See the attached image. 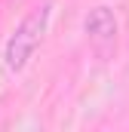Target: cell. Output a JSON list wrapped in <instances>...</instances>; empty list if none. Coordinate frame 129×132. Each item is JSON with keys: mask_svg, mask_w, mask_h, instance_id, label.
Returning <instances> with one entry per match:
<instances>
[{"mask_svg": "<svg viewBox=\"0 0 129 132\" xmlns=\"http://www.w3.org/2000/svg\"><path fill=\"white\" fill-rule=\"evenodd\" d=\"M49 9H52L49 0H46L43 6H34L31 12L22 19V25L15 28V34L9 37L6 52H3L9 71H22V68L28 65V59L37 52V46H40V40H43V34H46V25H49Z\"/></svg>", "mask_w": 129, "mask_h": 132, "instance_id": "1", "label": "cell"}, {"mask_svg": "<svg viewBox=\"0 0 129 132\" xmlns=\"http://www.w3.org/2000/svg\"><path fill=\"white\" fill-rule=\"evenodd\" d=\"M83 28H86V34H89V40H92V46L98 52H108L117 43V19H114V12L108 6H95L86 15Z\"/></svg>", "mask_w": 129, "mask_h": 132, "instance_id": "2", "label": "cell"}]
</instances>
